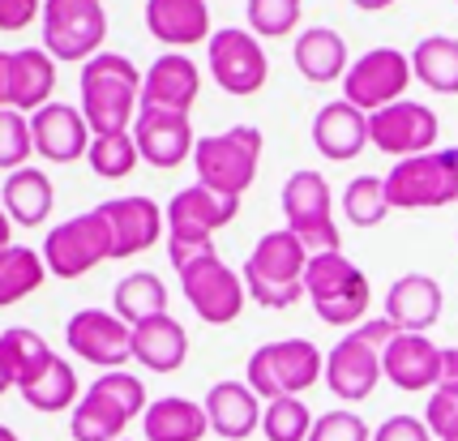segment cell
<instances>
[{
    "label": "cell",
    "instance_id": "ba28073f",
    "mask_svg": "<svg viewBox=\"0 0 458 441\" xmlns=\"http://www.w3.org/2000/svg\"><path fill=\"white\" fill-rule=\"evenodd\" d=\"M261 146H266V138H261L258 124H232L223 133L201 138L193 150L198 184L215 189L223 198H244V189L258 181Z\"/></svg>",
    "mask_w": 458,
    "mask_h": 441
},
{
    "label": "cell",
    "instance_id": "d4e9b609",
    "mask_svg": "<svg viewBox=\"0 0 458 441\" xmlns=\"http://www.w3.org/2000/svg\"><path fill=\"white\" fill-rule=\"evenodd\" d=\"M386 318L403 335H428L441 321V283L433 275H403L386 292Z\"/></svg>",
    "mask_w": 458,
    "mask_h": 441
},
{
    "label": "cell",
    "instance_id": "9c48e42d",
    "mask_svg": "<svg viewBox=\"0 0 458 441\" xmlns=\"http://www.w3.org/2000/svg\"><path fill=\"white\" fill-rule=\"evenodd\" d=\"M279 201H283V215H287V232L313 258L318 253H339L343 236H339V223H335V198H330V184H326L321 172H313V167L292 172Z\"/></svg>",
    "mask_w": 458,
    "mask_h": 441
},
{
    "label": "cell",
    "instance_id": "e575fe53",
    "mask_svg": "<svg viewBox=\"0 0 458 441\" xmlns=\"http://www.w3.org/2000/svg\"><path fill=\"white\" fill-rule=\"evenodd\" d=\"M47 279V261L39 249H26V244H9L0 249V309L35 296Z\"/></svg>",
    "mask_w": 458,
    "mask_h": 441
},
{
    "label": "cell",
    "instance_id": "44dd1931",
    "mask_svg": "<svg viewBox=\"0 0 458 441\" xmlns=\"http://www.w3.org/2000/svg\"><path fill=\"white\" fill-rule=\"evenodd\" d=\"M201 95V69L184 52H163L159 61L141 73V107H159V112H184Z\"/></svg>",
    "mask_w": 458,
    "mask_h": 441
},
{
    "label": "cell",
    "instance_id": "484cf974",
    "mask_svg": "<svg viewBox=\"0 0 458 441\" xmlns=\"http://www.w3.org/2000/svg\"><path fill=\"white\" fill-rule=\"evenodd\" d=\"M146 30L172 52L210 43V4L206 0H146Z\"/></svg>",
    "mask_w": 458,
    "mask_h": 441
},
{
    "label": "cell",
    "instance_id": "277c9868",
    "mask_svg": "<svg viewBox=\"0 0 458 441\" xmlns=\"http://www.w3.org/2000/svg\"><path fill=\"white\" fill-rule=\"evenodd\" d=\"M394 335L399 330H394L390 318H369V321H360L356 330H347L326 352V386H330V394L343 403L369 399L377 390V381L386 377L381 373V352H386V343L394 339Z\"/></svg>",
    "mask_w": 458,
    "mask_h": 441
},
{
    "label": "cell",
    "instance_id": "f5cc1de1",
    "mask_svg": "<svg viewBox=\"0 0 458 441\" xmlns=\"http://www.w3.org/2000/svg\"><path fill=\"white\" fill-rule=\"evenodd\" d=\"M454 155H458V146H454Z\"/></svg>",
    "mask_w": 458,
    "mask_h": 441
},
{
    "label": "cell",
    "instance_id": "c3c4849f",
    "mask_svg": "<svg viewBox=\"0 0 458 441\" xmlns=\"http://www.w3.org/2000/svg\"><path fill=\"white\" fill-rule=\"evenodd\" d=\"M9 236H13V219H9V215H4V206H0V249H9Z\"/></svg>",
    "mask_w": 458,
    "mask_h": 441
},
{
    "label": "cell",
    "instance_id": "b9f144b4",
    "mask_svg": "<svg viewBox=\"0 0 458 441\" xmlns=\"http://www.w3.org/2000/svg\"><path fill=\"white\" fill-rule=\"evenodd\" d=\"M309 441H373V428L360 420L356 411L335 407V411H326V416H318V420H313Z\"/></svg>",
    "mask_w": 458,
    "mask_h": 441
},
{
    "label": "cell",
    "instance_id": "52a82bcc",
    "mask_svg": "<svg viewBox=\"0 0 458 441\" xmlns=\"http://www.w3.org/2000/svg\"><path fill=\"white\" fill-rule=\"evenodd\" d=\"M326 377V356L318 343L309 339H279L266 343L249 356L244 381L253 386L258 399H300L304 390H313Z\"/></svg>",
    "mask_w": 458,
    "mask_h": 441
},
{
    "label": "cell",
    "instance_id": "7bdbcfd3",
    "mask_svg": "<svg viewBox=\"0 0 458 441\" xmlns=\"http://www.w3.org/2000/svg\"><path fill=\"white\" fill-rule=\"evenodd\" d=\"M424 424L437 441H458V390L437 386L428 394V407H424Z\"/></svg>",
    "mask_w": 458,
    "mask_h": 441
},
{
    "label": "cell",
    "instance_id": "5b68a950",
    "mask_svg": "<svg viewBox=\"0 0 458 441\" xmlns=\"http://www.w3.org/2000/svg\"><path fill=\"white\" fill-rule=\"evenodd\" d=\"M163 215H167V261L172 270H180L184 261L215 249V232L240 215V198H223L206 184H189L167 201Z\"/></svg>",
    "mask_w": 458,
    "mask_h": 441
},
{
    "label": "cell",
    "instance_id": "d6986e66",
    "mask_svg": "<svg viewBox=\"0 0 458 441\" xmlns=\"http://www.w3.org/2000/svg\"><path fill=\"white\" fill-rule=\"evenodd\" d=\"M107 227H112V261H124L133 258V253H146V249H155L163 241V223L167 215L159 210V201L150 198H112L95 206Z\"/></svg>",
    "mask_w": 458,
    "mask_h": 441
},
{
    "label": "cell",
    "instance_id": "30bf717a",
    "mask_svg": "<svg viewBox=\"0 0 458 441\" xmlns=\"http://www.w3.org/2000/svg\"><path fill=\"white\" fill-rule=\"evenodd\" d=\"M43 47L56 64H86L107 43L103 0H43Z\"/></svg>",
    "mask_w": 458,
    "mask_h": 441
},
{
    "label": "cell",
    "instance_id": "7c38bea8",
    "mask_svg": "<svg viewBox=\"0 0 458 441\" xmlns=\"http://www.w3.org/2000/svg\"><path fill=\"white\" fill-rule=\"evenodd\" d=\"M176 275H180V287H184L189 309H193L206 326H232V321L244 313V301H249L244 279L219 258V249H206L201 258L184 261Z\"/></svg>",
    "mask_w": 458,
    "mask_h": 441
},
{
    "label": "cell",
    "instance_id": "60d3db41",
    "mask_svg": "<svg viewBox=\"0 0 458 441\" xmlns=\"http://www.w3.org/2000/svg\"><path fill=\"white\" fill-rule=\"evenodd\" d=\"M35 150V138H30V121L13 112V107H0V172H18L26 167Z\"/></svg>",
    "mask_w": 458,
    "mask_h": 441
},
{
    "label": "cell",
    "instance_id": "7402d4cb",
    "mask_svg": "<svg viewBox=\"0 0 458 441\" xmlns=\"http://www.w3.org/2000/svg\"><path fill=\"white\" fill-rule=\"evenodd\" d=\"M381 373L390 386H399L407 394L416 390H437L441 381V347L428 335H394L381 352Z\"/></svg>",
    "mask_w": 458,
    "mask_h": 441
},
{
    "label": "cell",
    "instance_id": "816d5d0a",
    "mask_svg": "<svg viewBox=\"0 0 458 441\" xmlns=\"http://www.w3.org/2000/svg\"><path fill=\"white\" fill-rule=\"evenodd\" d=\"M9 386H13V381H9V373H4V364H0V394H4Z\"/></svg>",
    "mask_w": 458,
    "mask_h": 441
},
{
    "label": "cell",
    "instance_id": "cb8c5ba5",
    "mask_svg": "<svg viewBox=\"0 0 458 441\" xmlns=\"http://www.w3.org/2000/svg\"><path fill=\"white\" fill-rule=\"evenodd\" d=\"M313 146H318L321 159L352 163L369 146V112H360L347 99H330L313 116Z\"/></svg>",
    "mask_w": 458,
    "mask_h": 441
},
{
    "label": "cell",
    "instance_id": "74e56055",
    "mask_svg": "<svg viewBox=\"0 0 458 441\" xmlns=\"http://www.w3.org/2000/svg\"><path fill=\"white\" fill-rule=\"evenodd\" d=\"M86 163L95 167V176H103V181H124V176H129V172L141 163L138 141H133V133L95 138V141H90V150H86Z\"/></svg>",
    "mask_w": 458,
    "mask_h": 441
},
{
    "label": "cell",
    "instance_id": "d6a6232c",
    "mask_svg": "<svg viewBox=\"0 0 458 441\" xmlns=\"http://www.w3.org/2000/svg\"><path fill=\"white\" fill-rule=\"evenodd\" d=\"M411 73L433 95H458V39L454 35H428L411 47Z\"/></svg>",
    "mask_w": 458,
    "mask_h": 441
},
{
    "label": "cell",
    "instance_id": "5bb4252c",
    "mask_svg": "<svg viewBox=\"0 0 458 441\" xmlns=\"http://www.w3.org/2000/svg\"><path fill=\"white\" fill-rule=\"evenodd\" d=\"M416 81L411 73V56L399 47H373L352 61V69L343 73V99L356 103L360 112H381L390 103H399L407 95V86Z\"/></svg>",
    "mask_w": 458,
    "mask_h": 441
},
{
    "label": "cell",
    "instance_id": "f546056e",
    "mask_svg": "<svg viewBox=\"0 0 458 441\" xmlns=\"http://www.w3.org/2000/svg\"><path fill=\"white\" fill-rule=\"evenodd\" d=\"M292 61L309 81H339L352 64H347V39L335 26H309L300 30L292 43Z\"/></svg>",
    "mask_w": 458,
    "mask_h": 441
},
{
    "label": "cell",
    "instance_id": "836d02e7",
    "mask_svg": "<svg viewBox=\"0 0 458 441\" xmlns=\"http://www.w3.org/2000/svg\"><path fill=\"white\" fill-rule=\"evenodd\" d=\"M112 313L120 321H129V326H141L146 318H159L167 313V287L155 270H133V275H124L116 283V292H112Z\"/></svg>",
    "mask_w": 458,
    "mask_h": 441
},
{
    "label": "cell",
    "instance_id": "4316f807",
    "mask_svg": "<svg viewBox=\"0 0 458 441\" xmlns=\"http://www.w3.org/2000/svg\"><path fill=\"white\" fill-rule=\"evenodd\" d=\"M56 90V61L47 56V47H18L9 52V107L13 112H39L52 103Z\"/></svg>",
    "mask_w": 458,
    "mask_h": 441
},
{
    "label": "cell",
    "instance_id": "f1b7e54d",
    "mask_svg": "<svg viewBox=\"0 0 458 441\" xmlns=\"http://www.w3.org/2000/svg\"><path fill=\"white\" fill-rule=\"evenodd\" d=\"M0 206H4V215L21 227H39L47 223L52 215V206H56V189H52V176L39 172V167H18V172H9L4 184H0Z\"/></svg>",
    "mask_w": 458,
    "mask_h": 441
},
{
    "label": "cell",
    "instance_id": "6da1fadb",
    "mask_svg": "<svg viewBox=\"0 0 458 441\" xmlns=\"http://www.w3.org/2000/svg\"><path fill=\"white\" fill-rule=\"evenodd\" d=\"M81 116L95 138L133 133V121L141 112V73L138 64L120 52H99L81 64Z\"/></svg>",
    "mask_w": 458,
    "mask_h": 441
},
{
    "label": "cell",
    "instance_id": "f907efd6",
    "mask_svg": "<svg viewBox=\"0 0 458 441\" xmlns=\"http://www.w3.org/2000/svg\"><path fill=\"white\" fill-rule=\"evenodd\" d=\"M0 441H21V437L13 433V428H9V424H0Z\"/></svg>",
    "mask_w": 458,
    "mask_h": 441
},
{
    "label": "cell",
    "instance_id": "bcb514c9",
    "mask_svg": "<svg viewBox=\"0 0 458 441\" xmlns=\"http://www.w3.org/2000/svg\"><path fill=\"white\" fill-rule=\"evenodd\" d=\"M445 390H458V347H441V381Z\"/></svg>",
    "mask_w": 458,
    "mask_h": 441
},
{
    "label": "cell",
    "instance_id": "e0dca14e",
    "mask_svg": "<svg viewBox=\"0 0 458 441\" xmlns=\"http://www.w3.org/2000/svg\"><path fill=\"white\" fill-rule=\"evenodd\" d=\"M64 343L103 373H116L124 369V360H133V326L107 309H78L64 321Z\"/></svg>",
    "mask_w": 458,
    "mask_h": 441
},
{
    "label": "cell",
    "instance_id": "603a6c76",
    "mask_svg": "<svg viewBox=\"0 0 458 441\" xmlns=\"http://www.w3.org/2000/svg\"><path fill=\"white\" fill-rule=\"evenodd\" d=\"M206 420H210V433H219L223 441H244L261 428V399L253 394L249 381H215L206 390Z\"/></svg>",
    "mask_w": 458,
    "mask_h": 441
},
{
    "label": "cell",
    "instance_id": "f35d334b",
    "mask_svg": "<svg viewBox=\"0 0 458 441\" xmlns=\"http://www.w3.org/2000/svg\"><path fill=\"white\" fill-rule=\"evenodd\" d=\"M261 433L266 441H309L313 411L304 407V399H270L261 411Z\"/></svg>",
    "mask_w": 458,
    "mask_h": 441
},
{
    "label": "cell",
    "instance_id": "ee69618b",
    "mask_svg": "<svg viewBox=\"0 0 458 441\" xmlns=\"http://www.w3.org/2000/svg\"><path fill=\"white\" fill-rule=\"evenodd\" d=\"M373 441H433V433L416 416H390L373 428Z\"/></svg>",
    "mask_w": 458,
    "mask_h": 441
},
{
    "label": "cell",
    "instance_id": "2e32d148",
    "mask_svg": "<svg viewBox=\"0 0 458 441\" xmlns=\"http://www.w3.org/2000/svg\"><path fill=\"white\" fill-rule=\"evenodd\" d=\"M437 112L416 99H399L369 116V146H377L381 155H394V159L428 155L437 146Z\"/></svg>",
    "mask_w": 458,
    "mask_h": 441
},
{
    "label": "cell",
    "instance_id": "7dc6e473",
    "mask_svg": "<svg viewBox=\"0 0 458 441\" xmlns=\"http://www.w3.org/2000/svg\"><path fill=\"white\" fill-rule=\"evenodd\" d=\"M0 107H9V52H0Z\"/></svg>",
    "mask_w": 458,
    "mask_h": 441
},
{
    "label": "cell",
    "instance_id": "ffe728a7",
    "mask_svg": "<svg viewBox=\"0 0 458 441\" xmlns=\"http://www.w3.org/2000/svg\"><path fill=\"white\" fill-rule=\"evenodd\" d=\"M30 138H35V155H43L47 163H78L86 159V150H90V124L81 116V107H69V103H47L39 107L35 116H30Z\"/></svg>",
    "mask_w": 458,
    "mask_h": 441
},
{
    "label": "cell",
    "instance_id": "3957f363",
    "mask_svg": "<svg viewBox=\"0 0 458 441\" xmlns=\"http://www.w3.org/2000/svg\"><path fill=\"white\" fill-rule=\"evenodd\" d=\"M309 258H313V253H309L287 227L266 232V236L253 244V253L244 258V270H240L249 301H258L261 309H292V304L304 296Z\"/></svg>",
    "mask_w": 458,
    "mask_h": 441
},
{
    "label": "cell",
    "instance_id": "8992f818",
    "mask_svg": "<svg viewBox=\"0 0 458 441\" xmlns=\"http://www.w3.org/2000/svg\"><path fill=\"white\" fill-rule=\"evenodd\" d=\"M304 296L313 301L318 318L326 326H347L356 330L360 321H369V304H373V287L364 279L352 258L339 253H318L309 258V270H304Z\"/></svg>",
    "mask_w": 458,
    "mask_h": 441
},
{
    "label": "cell",
    "instance_id": "83f0119b",
    "mask_svg": "<svg viewBox=\"0 0 458 441\" xmlns=\"http://www.w3.org/2000/svg\"><path fill=\"white\" fill-rule=\"evenodd\" d=\"M133 360L150 373H176L189 360V330L172 313L146 318L141 326H133Z\"/></svg>",
    "mask_w": 458,
    "mask_h": 441
},
{
    "label": "cell",
    "instance_id": "f6af8a7d",
    "mask_svg": "<svg viewBox=\"0 0 458 441\" xmlns=\"http://www.w3.org/2000/svg\"><path fill=\"white\" fill-rule=\"evenodd\" d=\"M35 18H43V0H0V30L4 35L26 30Z\"/></svg>",
    "mask_w": 458,
    "mask_h": 441
},
{
    "label": "cell",
    "instance_id": "4dcf8cb0",
    "mask_svg": "<svg viewBox=\"0 0 458 441\" xmlns=\"http://www.w3.org/2000/svg\"><path fill=\"white\" fill-rule=\"evenodd\" d=\"M141 433H146V441H201L210 433V420H206L201 403L167 394V399H155L146 407Z\"/></svg>",
    "mask_w": 458,
    "mask_h": 441
},
{
    "label": "cell",
    "instance_id": "ab89813d",
    "mask_svg": "<svg viewBox=\"0 0 458 441\" xmlns=\"http://www.w3.org/2000/svg\"><path fill=\"white\" fill-rule=\"evenodd\" d=\"M244 18L258 39H287L300 26V0H244Z\"/></svg>",
    "mask_w": 458,
    "mask_h": 441
},
{
    "label": "cell",
    "instance_id": "7a4b0ae2",
    "mask_svg": "<svg viewBox=\"0 0 458 441\" xmlns=\"http://www.w3.org/2000/svg\"><path fill=\"white\" fill-rule=\"evenodd\" d=\"M146 381L129 369H116V373H103L81 403L69 416V437L73 441H124V428L133 420L146 416Z\"/></svg>",
    "mask_w": 458,
    "mask_h": 441
},
{
    "label": "cell",
    "instance_id": "9a60e30c",
    "mask_svg": "<svg viewBox=\"0 0 458 441\" xmlns=\"http://www.w3.org/2000/svg\"><path fill=\"white\" fill-rule=\"evenodd\" d=\"M206 56H210V78L219 81V90L249 99L258 95L266 78H270V61H266V47L253 30L244 26H223L210 35L206 43Z\"/></svg>",
    "mask_w": 458,
    "mask_h": 441
},
{
    "label": "cell",
    "instance_id": "681fc988",
    "mask_svg": "<svg viewBox=\"0 0 458 441\" xmlns=\"http://www.w3.org/2000/svg\"><path fill=\"white\" fill-rule=\"evenodd\" d=\"M356 9H369V13H377V9H390L394 0H352Z\"/></svg>",
    "mask_w": 458,
    "mask_h": 441
},
{
    "label": "cell",
    "instance_id": "8d00e7d4",
    "mask_svg": "<svg viewBox=\"0 0 458 441\" xmlns=\"http://www.w3.org/2000/svg\"><path fill=\"white\" fill-rule=\"evenodd\" d=\"M343 215L352 227H377L390 215V198H386V176H356L343 189Z\"/></svg>",
    "mask_w": 458,
    "mask_h": 441
},
{
    "label": "cell",
    "instance_id": "d590c367",
    "mask_svg": "<svg viewBox=\"0 0 458 441\" xmlns=\"http://www.w3.org/2000/svg\"><path fill=\"white\" fill-rule=\"evenodd\" d=\"M21 399H26V407H35V411H43V416H56V411H64V407H78L81 390H78L73 364L64 360V356H56V360L47 364L30 386H21Z\"/></svg>",
    "mask_w": 458,
    "mask_h": 441
},
{
    "label": "cell",
    "instance_id": "8fae6325",
    "mask_svg": "<svg viewBox=\"0 0 458 441\" xmlns=\"http://www.w3.org/2000/svg\"><path fill=\"white\" fill-rule=\"evenodd\" d=\"M390 210H437L458 201V155L454 146L399 159L386 176Z\"/></svg>",
    "mask_w": 458,
    "mask_h": 441
},
{
    "label": "cell",
    "instance_id": "4fadbf2b",
    "mask_svg": "<svg viewBox=\"0 0 458 441\" xmlns=\"http://www.w3.org/2000/svg\"><path fill=\"white\" fill-rule=\"evenodd\" d=\"M43 261H47V275L56 279H81L90 275L99 261H112V227L99 210H86L73 219L56 223L43 241Z\"/></svg>",
    "mask_w": 458,
    "mask_h": 441
},
{
    "label": "cell",
    "instance_id": "1f68e13d",
    "mask_svg": "<svg viewBox=\"0 0 458 441\" xmlns=\"http://www.w3.org/2000/svg\"><path fill=\"white\" fill-rule=\"evenodd\" d=\"M52 360H56V352H52V343L43 339L39 330L9 326V330L0 335V364H4V373H9V381H13L18 390L30 386Z\"/></svg>",
    "mask_w": 458,
    "mask_h": 441
},
{
    "label": "cell",
    "instance_id": "ac0fdd59",
    "mask_svg": "<svg viewBox=\"0 0 458 441\" xmlns=\"http://www.w3.org/2000/svg\"><path fill=\"white\" fill-rule=\"evenodd\" d=\"M133 141H138L141 163L172 172L184 159H193L198 138H193V124L184 112H159V107H141L138 121H133Z\"/></svg>",
    "mask_w": 458,
    "mask_h": 441
}]
</instances>
